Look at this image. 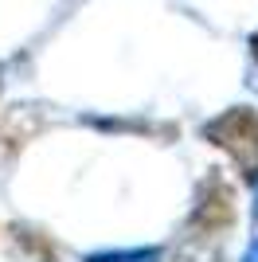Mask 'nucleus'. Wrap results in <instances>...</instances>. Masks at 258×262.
Listing matches in <instances>:
<instances>
[{
    "label": "nucleus",
    "mask_w": 258,
    "mask_h": 262,
    "mask_svg": "<svg viewBox=\"0 0 258 262\" xmlns=\"http://www.w3.org/2000/svg\"><path fill=\"white\" fill-rule=\"evenodd\" d=\"M207 137L235 157V164L247 176H254V168H258V114L254 110L239 106L231 114H223L219 121L207 125Z\"/></svg>",
    "instance_id": "f257e3e1"
},
{
    "label": "nucleus",
    "mask_w": 258,
    "mask_h": 262,
    "mask_svg": "<svg viewBox=\"0 0 258 262\" xmlns=\"http://www.w3.org/2000/svg\"><path fill=\"white\" fill-rule=\"evenodd\" d=\"M250 47H254V59H258V35H254V39H250Z\"/></svg>",
    "instance_id": "7ed1b4c3"
},
{
    "label": "nucleus",
    "mask_w": 258,
    "mask_h": 262,
    "mask_svg": "<svg viewBox=\"0 0 258 262\" xmlns=\"http://www.w3.org/2000/svg\"><path fill=\"white\" fill-rule=\"evenodd\" d=\"M231 215H235V208H231V192H227L223 184H211V196L204 200V208H200V227L207 231H219V227H231Z\"/></svg>",
    "instance_id": "f03ea898"
}]
</instances>
